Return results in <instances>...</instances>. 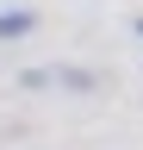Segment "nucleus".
<instances>
[{
	"label": "nucleus",
	"mask_w": 143,
	"mask_h": 150,
	"mask_svg": "<svg viewBox=\"0 0 143 150\" xmlns=\"http://www.w3.org/2000/svg\"><path fill=\"white\" fill-rule=\"evenodd\" d=\"M31 25H38L31 13H0V38H25Z\"/></svg>",
	"instance_id": "f257e3e1"
},
{
	"label": "nucleus",
	"mask_w": 143,
	"mask_h": 150,
	"mask_svg": "<svg viewBox=\"0 0 143 150\" xmlns=\"http://www.w3.org/2000/svg\"><path fill=\"white\" fill-rule=\"evenodd\" d=\"M137 31H143V25H137Z\"/></svg>",
	"instance_id": "f03ea898"
}]
</instances>
